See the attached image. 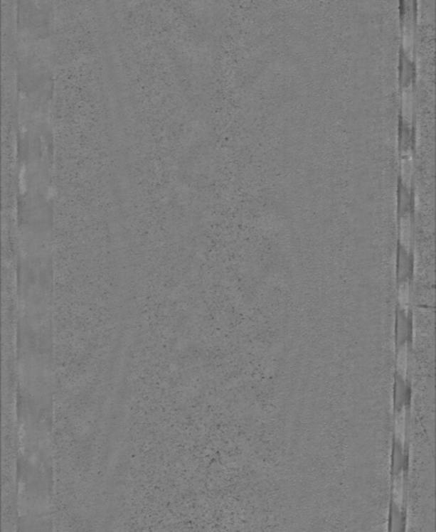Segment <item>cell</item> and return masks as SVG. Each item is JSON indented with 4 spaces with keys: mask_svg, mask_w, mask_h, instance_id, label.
Here are the masks:
<instances>
[{
    "mask_svg": "<svg viewBox=\"0 0 436 532\" xmlns=\"http://www.w3.org/2000/svg\"><path fill=\"white\" fill-rule=\"evenodd\" d=\"M413 342V319L410 311L397 304L395 308V351L408 346Z\"/></svg>",
    "mask_w": 436,
    "mask_h": 532,
    "instance_id": "cell-1",
    "label": "cell"
},
{
    "mask_svg": "<svg viewBox=\"0 0 436 532\" xmlns=\"http://www.w3.org/2000/svg\"><path fill=\"white\" fill-rule=\"evenodd\" d=\"M397 266H395V276H397L398 286L404 285V284L410 283L413 276V267H415V260H413V251L408 250L403 243L399 240L397 249Z\"/></svg>",
    "mask_w": 436,
    "mask_h": 532,
    "instance_id": "cell-2",
    "label": "cell"
},
{
    "mask_svg": "<svg viewBox=\"0 0 436 532\" xmlns=\"http://www.w3.org/2000/svg\"><path fill=\"white\" fill-rule=\"evenodd\" d=\"M411 384L410 380H405L404 376L395 371L394 376V413L399 414L410 408Z\"/></svg>",
    "mask_w": 436,
    "mask_h": 532,
    "instance_id": "cell-3",
    "label": "cell"
}]
</instances>
